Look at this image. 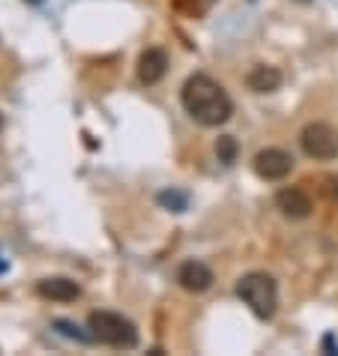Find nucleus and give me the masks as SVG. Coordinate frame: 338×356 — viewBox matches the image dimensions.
<instances>
[{
  "mask_svg": "<svg viewBox=\"0 0 338 356\" xmlns=\"http://www.w3.org/2000/svg\"><path fill=\"white\" fill-rule=\"evenodd\" d=\"M6 270H9V264H6L3 258H0V273H6Z\"/></svg>",
  "mask_w": 338,
  "mask_h": 356,
  "instance_id": "16",
  "label": "nucleus"
},
{
  "mask_svg": "<svg viewBox=\"0 0 338 356\" xmlns=\"http://www.w3.org/2000/svg\"><path fill=\"white\" fill-rule=\"evenodd\" d=\"M330 195L338 201V177H335V180H330Z\"/></svg>",
  "mask_w": 338,
  "mask_h": 356,
  "instance_id": "15",
  "label": "nucleus"
},
{
  "mask_svg": "<svg viewBox=\"0 0 338 356\" xmlns=\"http://www.w3.org/2000/svg\"><path fill=\"white\" fill-rule=\"evenodd\" d=\"M180 102L186 108V114L192 117L195 123L207 126V129H216V126L227 123L234 114V102H231V96L225 93V87L204 72L192 75L183 84Z\"/></svg>",
  "mask_w": 338,
  "mask_h": 356,
  "instance_id": "1",
  "label": "nucleus"
},
{
  "mask_svg": "<svg viewBox=\"0 0 338 356\" xmlns=\"http://www.w3.org/2000/svg\"><path fill=\"white\" fill-rule=\"evenodd\" d=\"M236 153H240V144H236L234 135H222V138L216 141V156H218V162L234 165V162H236Z\"/></svg>",
  "mask_w": 338,
  "mask_h": 356,
  "instance_id": "13",
  "label": "nucleus"
},
{
  "mask_svg": "<svg viewBox=\"0 0 338 356\" xmlns=\"http://www.w3.org/2000/svg\"><path fill=\"white\" fill-rule=\"evenodd\" d=\"M300 147L308 159L330 162L338 156V132L330 123H308L300 132Z\"/></svg>",
  "mask_w": 338,
  "mask_h": 356,
  "instance_id": "4",
  "label": "nucleus"
},
{
  "mask_svg": "<svg viewBox=\"0 0 338 356\" xmlns=\"http://www.w3.org/2000/svg\"><path fill=\"white\" fill-rule=\"evenodd\" d=\"M323 353H338V344H335V335L332 332L323 335Z\"/></svg>",
  "mask_w": 338,
  "mask_h": 356,
  "instance_id": "14",
  "label": "nucleus"
},
{
  "mask_svg": "<svg viewBox=\"0 0 338 356\" xmlns=\"http://www.w3.org/2000/svg\"><path fill=\"white\" fill-rule=\"evenodd\" d=\"M156 204L168 213H186L188 210V195L180 189H162L156 195Z\"/></svg>",
  "mask_w": 338,
  "mask_h": 356,
  "instance_id": "11",
  "label": "nucleus"
},
{
  "mask_svg": "<svg viewBox=\"0 0 338 356\" xmlns=\"http://www.w3.org/2000/svg\"><path fill=\"white\" fill-rule=\"evenodd\" d=\"M24 3H31V6H39V3H42V0H24Z\"/></svg>",
  "mask_w": 338,
  "mask_h": 356,
  "instance_id": "17",
  "label": "nucleus"
},
{
  "mask_svg": "<svg viewBox=\"0 0 338 356\" xmlns=\"http://www.w3.org/2000/svg\"><path fill=\"white\" fill-rule=\"evenodd\" d=\"M87 330L93 332L99 344H108L114 350H132L138 348V326L117 312H90Z\"/></svg>",
  "mask_w": 338,
  "mask_h": 356,
  "instance_id": "2",
  "label": "nucleus"
},
{
  "mask_svg": "<svg viewBox=\"0 0 338 356\" xmlns=\"http://www.w3.org/2000/svg\"><path fill=\"white\" fill-rule=\"evenodd\" d=\"M54 330L61 332L63 339H72V341H81V344H93V341H96L90 330H81V326H78L75 321H66V318L54 321Z\"/></svg>",
  "mask_w": 338,
  "mask_h": 356,
  "instance_id": "12",
  "label": "nucleus"
},
{
  "mask_svg": "<svg viewBox=\"0 0 338 356\" xmlns=\"http://www.w3.org/2000/svg\"><path fill=\"white\" fill-rule=\"evenodd\" d=\"M177 282H180V288L188 293H204L213 288L216 275L210 266L201 261H186V264H180V270H177Z\"/></svg>",
  "mask_w": 338,
  "mask_h": 356,
  "instance_id": "6",
  "label": "nucleus"
},
{
  "mask_svg": "<svg viewBox=\"0 0 338 356\" xmlns=\"http://www.w3.org/2000/svg\"><path fill=\"white\" fill-rule=\"evenodd\" d=\"M236 296L252 309L255 318L270 321L275 309H278V284L273 275L266 273H246L240 282H236Z\"/></svg>",
  "mask_w": 338,
  "mask_h": 356,
  "instance_id": "3",
  "label": "nucleus"
},
{
  "mask_svg": "<svg viewBox=\"0 0 338 356\" xmlns=\"http://www.w3.org/2000/svg\"><path fill=\"white\" fill-rule=\"evenodd\" d=\"M168 72V54L162 51V48H147V51L138 57V81L153 87L165 78Z\"/></svg>",
  "mask_w": 338,
  "mask_h": 356,
  "instance_id": "9",
  "label": "nucleus"
},
{
  "mask_svg": "<svg viewBox=\"0 0 338 356\" xmlns=\"http://www.w3.org/2000/svg\"><path fill=\"white\" fill-rule=\"evenodd\" d=\"M36 293L51 302H72L81 296V284L66 279V275H51V279H42L36 284Z\"/></svg>",
  "mask_w": 338,
  "mask_h": 356,
  "instance_id": "8",
  "label": "nucleus"
},
{
  "mask_svg": "<svg viewBox=\"0 0 338 356\" xmlns=\"http://www.w3.org/2000/svg\"><path fill=\"white\" fill-rule=\"evenodd\" d=\"M300 3H312V0H300Z\"/></svg>",
  "mask_w": 338,
  "mask_h": 356,
  "instance_id": "19",
  "label": "nucleus"
},
{
  "mask_svg": "<svg viewBox=\"0 0 338 356\" xmlns=\"http://www.w3.org/2000/svg\"><path fill=\"white\" fill-rule=\"evenodd\" d=\"M282 72H278L275 66H266V63H257L252 72L246 75V84H248V90L252 93H273L282 87Z\"/></svg>",
  "mask_w": 338,
  "mask_h": 356,
  "instance_id": "10",
  "label": "nucleus"
},
{
  "mask_svg": "<svg viewBox=\"0 0 338 356\" xmlns=\"http://www.w3.org/2000/svg\"><path fill=\"white\" fill-rule=\"evenodd\" d=\"M252 165H255V174L261 177V180L275 183V180H284V177L293 171V156L287 150H282V147H266V150H261L255 156Z\"/></svg>",
  "mask_w": 338,
  "mask_h": 356,
  "instance_id": "5",
  "label": "nucleus"
},
{
  "mask_svg": "<svg viewBox=\"0 0 338 356\" xmlns=\"http://www.w3.org/2000/svg\"><path fill=\"white\" fill-rule=\"evenodd\" d=\"M0 129H3V114H0Z\"/></svg>",
  "mask_w": 338,
  "mask_h": 356,
  "instance_id": "18",
  "label": "nucleus"
},
{
  "mask_svg": "<svg viewBox=\"0 0 338 356\" xmlns=\"http://www.w3.org/2000/svg\"><path fill=\"white\" fill-rule=\"evenodd\" d=\"M275 207L282 210L284 219H293V222H300V219H308L314 210V204H312V197H308L303 189H296V186H287V189H282L275 195Z\"/></svg>",
  "mask_w": 338,
  "mask_h": 356,
  "instance_id": "7",
  "label": "nucleus"
}]
</instances>
